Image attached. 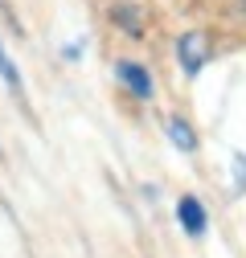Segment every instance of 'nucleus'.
<instances>
[{
  "instance_id": "7ed1b4c3",
  "label": "nucleus",
  "mask_w": 246,
  "mask_h": 258,
  "mask_svg": "<svg viewBox=\"0 0 246 258\" xmlns=\"http://www.w3.org/2000/svg\"><path fill=\"white\" fill-rule=\"evenodd\" d=\"M176 221H180V230L189 234V238H201L205 234V205L197 201V197H189V192H184V197L176 201Z\"/></svg>"
},
{
  "instance_id": "9d476101",
  "label": "nucleus",
  "mask_w": 246,
  "mask_h": 258,
  "mask_svg": "<svg viewBox=\"0 0 246 258\" xmlns=\"http://www.w3.org/2000/svg\"><path fill=\"white\" fill-rule=\"evenodd\" d=\"M0 152H5V148H0Z\"/></svg>"
},
{
  "instance_id": "f257e3e1",
  "label": "nucleus",
  "mask_w": 246,
  "mask_h": 258,
  "mask_svg": "<svg viewBox=\"0 0 246 258\" xmlns=\"http://www.w3.org/2000/svg\"><path fill=\"white\" fill-rule=\"evenodd\" d=\"M176 57H180L184 74L197 78V74L209 66V57H213V37L205 33V29H189V33H180V41H176Z\"/></svg>"
},
{
  "instance_id": "f03ea898",
  "label": "nucleus",
  "mask_w": 246,
  "mask_h": 258,
  "mask_svg": "<svg viewBox=\"0 0 246 258\" xmlns=\"http://www.w3.org/2000/svg\"><path fill=\"white\" fill-rule=\"evenodd\" d=\"M115 78L128 86L132 99H140V103H148V99H152V74L140 66V61H119V66H115Z\"/></svg>"
},
{
  "instance_id": "1a4fd4ad",
  "label": "nucleus",
  "mask_w": 246,
  "mask_h": 258,
  "mask_svg": "<svg viewBox=\"0 0 246 258\" xmlns=\"http://www.w3.org/2000/svg\"><path fill=\"white\" fill-rule=\"evenodd\" d=\"M242 5H246V0H242Z\"/></svg>"
},
{
  "instance_id": "423d86ee",
  "label": "nucleus",
  "mask_w": 246,
  "mask_h": 258,
  "mask_svg": "<svg viewBox=\"0 0 246 258\" xmlns=\"http://www.w3.org/2000/svg\"><path fill=\"white\" fill-rule=\"evenodd\" d=\"M111 17H115L123 29H128L132 37H144V21H140V13H136L132 5H115V13H111Z\"/></svg>"
},
{
  "instance_id": "6e6552de",
  "label": "nucleus",
  "mask_w": 246,
  "mask_h": 258,
  "mask_svg": "<svg viewBox=\"0 0 246 258\" xmlns=\"http://www.w3.org/2000/svg\"><path fill=\"white\" fill-rule=\"evenodd\" d=\"M0 13H5V17H9V25L17 29V33H21V17H17L13 9H9V0H0Z\"/></svg>"
},
{
  "instance_id": "20e7f679",
  "label": "nucleus",
  "mask_w": 246,
  "mask_h": 258,
  "mask_svg": "<svg viewBox=\"0 0 246 258\" xmlns=\"http://www.w3.org/2000/svg\"><path fill=\"white\" fill-rule=\"evenodd\" d=\"M164 127H168V140H172V148H180V152H197V136H193V123H189V119L172 115Z\"/></svg>"
},
{
  "instance_id": "39448f33",
  "label": "nucleus",
  "mask_w": 246,
  "mask_h": 258,
  "mask_svg": "<svg viewBox=\"0 0 246 258\" xmlns=\"http://www.w3.org/2000/svg\"><path fill=\"white\" fill-rule=\"evenodd\" d=\"M0 78H5V86L17 94V99H21V94H25V82H21V70L13 66V57H9V49H5V41H0Z\"/></svg>"
},
{
  "instance_id": "0eeeda50",
  "label": "nucleus",
  "mask_w": 246,
  "mask_h": 258,
  "mask_svg": "<svg viewBox=\"0 0 246 258\" xmlns=\"http://www.w3.org/2000/svg\"><path fill=\"white\" fill-rule=\"evenodd\" d=\"M234 164H238V176H234V188L242 192V188H246V156H238Z\"/></svg>"
}]
</instances>
